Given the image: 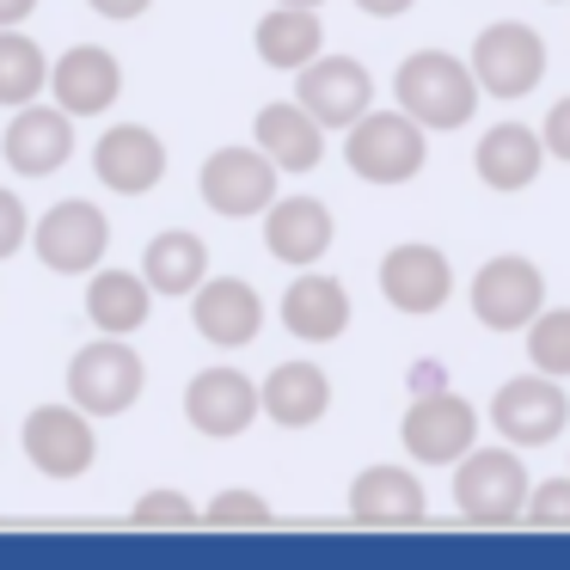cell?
Masks as SVG:
<instances>
[{
    "label": "cell",
    "mask_w": 570,
    "mask_h": 570,
    "mask_svg": "<svg viewBox=\"0 0 570 570\" xmlns=\"http://www.w3.org/2000/svg\"><path fill=\"white\" fill-rule=\"evenodd\" d=\"M393 99L405 105L423 129H460V124H472L484 87H479V75H472V62H460V56H448V50H417V56L399 62Z\"/></svg>",
    "instance_id": "1"
},
{
    "label": "cell",
    "mask_w": 570,
    "mask_h": 570,
    "mask_svg": "<svg viewBox=\"0 0 570 570\" xmlns=\"http://www.w3.org/2000/svg\"><path fill=\"white\" fill-rule=\"evenodd\" d=\"M344 160L368 185H405L430 160V129L399 105V111H368L362 124L344 129Z\"/></svg>",
    "instance_id": "2"
},
{
    "label": "cell",
    "mask_w": 570,
    "mask_h": 570,
    "mask_svg": "<svg viewBox=\"0 0 570 570\" xmlns=\"http://www.w3.org/2000/svg\"><path fill=\"white\" fill-rule=\"evenodd\" d=\"M528 466L509 448H472L454 466V509L479 528H509L528 521Z\"/></svg>",
    "instance_id": "3"
},
{
    "label": "cell",
    "mask_w": 570,
    "mask_h": 570,
    "mask_svg": "<svg viewBox=\"0 0 570 570\" xmlns=\"http://www.w3.org/2000/svg\"><path fill=\"white\" fill-rule=\"evenodd\" d=\"M399 442L417 466H460V460L479 448V411L472 399L460 393H442V386H423L411 399L405 423H399Z\"/></svg>",
    "instance_id": "4"
},
{
    "label": "cell",
    "mask_w": 570,
    "mask_h": 570,
    "mask_svg": "<svg viewBox=\"0 0 570 570\" xmlns=\"http://www.w3.org/2000/svg\"><path fill=\"white\" fill-rule=\"evenodd\" d=\"M141 381H148L141 356L111 332L68 362V399H75L87 417H117V411H129L141 399Z\"/></svg>",
    "instance_id": "5"
},
{
    "label": "cell",
    "mask_w": 570,
    "mask_h": 570,
    "mask_svg": "<svg viewBox=\"0 0 570 570\" xmlns=\"http://www.w3.org/2000/svg\"><path fill=\"white\" fill-rule=\"evenodd\" d=\"M472 75H479L484 99H528L546 80V43L521 19H497L472 43Z\"/></svg>",
    "instance_id": "6"
},
{
    "label": "cell",
    "mask_w": 570,
    "mask_h": 570,
    "mask_svg": "<svg viewBox=\"0 0 570 570\" xmlns=\"http://www.w3.org/2000/svg\"><path fill=\"white\" fill-rule=\"evenodd\" d=\"M472 313H479L484 332H528L546 313V276L533 258L503 252V258L479 264L472 276Z\"/></svg>",
    "instance_id": "7"
},
{
    "label": "cell",
    "mask_w": 570,
    "mask_h": 570,
    "mask_svg": "<svg viewBox=\"0 0 570 570\" xmlns=\"http://www.w3.org/2000/svg\"><path fill=\"white\" fill-rule=\"evenodd\" d=\"M570 423V399L558 386V374H515V381L497 386L491 399V430L515 448H546L552 435H564Z\"/></svg>",
    "instance_id": "8"
},
{
    "label": "cell",
    "mask_w": 570,
    "mask_h": 570,
    "mask_svg": "<svg viewBox=\"0 0 570 570\" xmlns=\"http://www.w3.org/2000/svg\"><path fill=\"white\" fill-rule=\"evenodd\" d=\"M276 173H283V166H276L264 148H222V154L203 160L197 190H203V203H209L215 215L246 222V215H264L276 203Z\"/></svg>",
    "instance_id": "9"
},
{
    "label": "cell",
    "mask_w": 570,
    "mask_h": 570,
    "mask_svg": "<svg viewBox=\"0 0 570 570\" xmlns=\"http://www.w3.org/2000/svg\"><path fill=\"white\" fill-rule=\"evenodd\" d=\"M381 295L393 313L405 320H430V313L448 307L454 295V264H448L442 246H423V239H405L381 258Z\"/></svg>",
    "instance_id": "10"
},
{
    "label": "cell",
    "mask_w": 570,
    "mask_h": 570,
    "mask_svg": "<svg viewBox=\"0 0 570 570\" xmlns=\"http://www.w3.org/2000/svg\"><path fill=\"white\" fill-rule=\"evenodd\" d=\"M295 99L307 105L325 129H350L374 111V80L356 56H313L295 80Z\"/></svg>",
    "instance_id": "11"
},
{
    "label": "cell",
    "mask_w": 570,
    "mask_h": 570,
    "mask_svg": "<svg viewBox=\"0 0 570 570\" xmlns=\"http://www.w3.org/2000/svg\"><path fill=\"white\" fill-rule=\"evenodd\" d=\"M31 246H38V258L50 264L56 276H87L92 264L105 258V246H111V227H105V215L92 209V203L68 197L38 222Z\"/></svg>",
    "instance_id": "12"
},
{
    "label": "cell",
    "mask_w": 570,
    "mask_h": 570,
    "mask_svg": "<svg viewBox=\"0 0 570 570\" xmlns=\"http://www.w3.org/2000/svg\"><path fill=\"white\" fill-rule=\"evenodd\" d=\"M26 454L50 479H80L92 466V454H99V435H92L80 405H38L26 417Z\"/></svg>",
    "instance_id": "13"
},
{
    "label": "cell",
    "mask_w": 570,
    "mask_h": 570,
    "mask_svg": "<svg viewBox=\"0 0 570 570\" xmlns=\"http://www.w3.org/2000/svg\"><path fill=\"white\" fill-rule=\"evenodd\" d=\"M264 411V393L246 381L239 368H203L197 381L185 386V417L197 435H215V442H227V435H246L252 417Z\"/></svg>",
    "instance_id": "14"
},
{
    "label": "cell",
    "mask_w": 570,
    "mask_h": 570,
    "mask_svg": "<svg viewBox=\"0 0 570 570\" xmlns=\"http://www.w3.org/2000/svg\"><path fill=\"white\" fill-rule=\"evenodd\" d=\"M92 173H99V185L117 190V197H148L166 178V141L141 124H117V129H105L99 148H92Z\"/></svg>",
    "instance_id": "15"
},
{
    "label": "cell",
    "mask_w": 570,
    "mask_h": 570,
    "mask_svg": "<svg viewBox=\"0 0 570 570\" xmlns=\"http://www.w3.org/2000/svg\"><path fill=\"white\" fill-rule=\"evenodd\" d=\"M264 246H271L276 264L307 271L332 252V209L320 197H276L264 209Z\"/></svg>",
    "instance_id": "16"
},
{
    "label": "cell",
    "mask_w": 570,
    "mask_h": 570,
    "mask_svg": "<svg viewBox=\"0 0 570 570\" xmlns=\"http://www.w3.org/2000/svg\"><path fill=\"white\" fill-rule=\"evenodd\" d=\"M50 92L68 117H99V111H111L117 92H124V68H117L111 50L80 43V50H68L62 62L50 68Z\"/></svg>",
    "instance_id": "17"
},
{
    "label": "cell",
    "mask_w": 570,
    "mask_h": 570,
    "mask_svg": "<svg viewBox=\"0 0 570 570\" xmlns=\"http://www.w3.org/2000/svg\"><path fill=\"white\" fill-rule=\"evenodd\" d=\"M190 320H197V332L209 337V344L239 350L264 332V301H258V288L239 283V276H215V283H203L197 295H190Z\"/></svg>",
    "instance_id": "18"
},
{
    "label": "cell",
    "mask_w": 570,
    "mask_h": 570,
    "mask_svg": "<svg viewBox=\"0 0 570 570\" xmlns=\"http://www.w3.org/2000/svg\"><path fill=\"white\" fill-rule=\"evenodd\" d=\"M283 325L288 337L301 344H337L350 332V295L337 276H320V271H301L283 295Z\"/></svg>",
    "instance_id": "19"
},
{
    "label": "cell",
    "mask_w": 570,
    "mask_h": 570,
    "mask_svg": "<svg viewBox=\"0 0 570 570\" xmlns=\"http://www.w3.org/2000/svg\"><path fill=\"white\" fill-rule=\"evenodd\" d=\"M472 166H479L484 190H503V197H515V190H528L533 178H540V166H546V136H540V129H528V124H497V129H484Z\"/></svg>",
    "instance_id": "20"
},
{
    "label": "cell",
    "mask_w": 570,
    "mask_h": 570,
    "mask_svg": "<svg viewBox=\"0 0 570 570\" xmlns=\"http://www.w3.org/2000/svg\"><path fill=\"white\" fill-rule=\"evenodd\" d=\"M252 141H258V148L283 166V173H313V166L325 160V124L301 99L264 105L258 124H252Z\"/></svg>",
    "instance_id": "21"
},
{
    "label": "cell",
    "mask_w": 570,
    "mask_h": 570,
    "mask_svg": "<svg viewBox=\"0 0 570 570\" xmlns=\"http://www.w3.org/2000/svg\"><path fill=\"white\" fill-rule=\"evenodd\" d=\"M68 154H75V129H68L62 105H56V111L19 105V117L7 124V160H13V173L43 178V173H56V166H68Z\"/></svg>",
    "instance_id": "22"
},
{
    "label": "cell",
    "mask_w": 570,
    "mask_h": 570,
    "mask_svg": "<svg viewBox=\"0 0 570 570\" xmlns=\"http://www.w3.org/2000/svg\"><path fill=\"white\" fill-rule=\"evenodd\" d=\"M423 509H430V497H423L417 472L405 466H368L350 484V515L368 528H405V521H423Z\"/></svg>",
    "instance_id": "23"
},
{
    "label": "cell",
    "mask_w": 570,
    "mask_h": 570,
    "mask_svg": "<svg viewBox=\"0 0 570 570\" xmlns=\"http://www.w3.org/2000/svg\"><path fill=\"white\" fill-rule=\"evenodd\" d=\"M258 393H264V417H271L276 430H313V423L332 411V381H325V368H313V362H276Z\"/></svg>",
    "instance_id": "24"
},
{
    "label": "cell",
    "mask_w": 570,
    "mask_h": 570,
    "mask_svg": "<svg viewBox=\"0 0 570 570\" xmlns=\"http://www.w3.org/2000/svg\"><path fill=\"white\" fill-rule=\"evenodd\" d=\"M252 43H258V56H264L271 68H288V75H301V68H307L313 56L325 50L320 7H283V0H276L271 13L258 19Z\"/></svg>",
    "instance_id": "25"
},
{
    "label": "cell",
    "mask_w": 570,
    "mask_h": 570,
    "mask_svg": "<svg viewBox=\"0 0 570 570\" xmlns=\"http://www.w3.org/2000/svg\"><path fill=\"white\" fill-rule=\"evenodd\" d=\"M148 307H154V283L136 271H99L87 288V320L111 337H129L148 325Z\"/></svg>",
    "instance_id": "26"
},
{
    "label": "cell",
    "mask_w": 570,
    "mask_h": 570,
    "mask_svg": "<svg viewBox=\"0 0 570 570\" xmlns=\"http://www.w3.org/2000/svg\"><path fill=\"white\" fill-rule=\"evenodd\" d=\"M141 276L154 283V295H197L203 276H209V246L185 227L148 239V258H141Z\"/></svg>",
    "instance_id": "27"
},
{
    "label": "cell",
    "mask_w": 570,
    "mask_h": 570,
    "mask_svg": "<svg viewBox=\"0 0 570 570\" xmlns=\"http://www.w3.org/2000/svg\"><path fill=\"white\" fill-rule=\"evenodd\" d=\"M43 87H50L43 50L19 31H0V105H31Z\"/></svg>",
    "instance_id": "28"
},
{
    "label": "cell",
    "mask_w": 570,
    "mask_h": 570,
    "mask_svg": "<svg viewBox=\"0 0 570 570\" xmlns=\"http://www.w3.org/2000/svg\"><path fill=\"white\" fill-rule=\"evenodd\" d=\"M528 362L540 374L570 381V307H546L540 320L528 325Z\"/></svg>",
    "instance_id": "29"
},
{
    "label": "cell",
    "mask_w": 570,
    "mask_h": 570,
    "mask_svg": "<svg viewBox=\"0 0 570 570\" xmlns=\"http://www.w3.org/2000/svg\"><path fill=\"white\" fill-rule=\"evenodd\" d=\"M528 521L533 528H570V479H546L528 491Z\"/></svg>",
    "instance_id": "30"
},
{
    "label": "cell",
    "mask_w": 570,
    "mask_h": 570,
    "mask_svg": "<svg viewBox=\"0 0 570 570\" xmlns=\"http://www.w3.org/2000/svg\"><path fill=\"white\" fill-rule=\"evenodd\" d=\"M136 521L141 528H185V521H197V503L178 497V491H154L136 503Z\"/></svg>",
    "instance_id": "31"
},
{
    "label": "cell",
    "mask_w": 570,
    "mask_h": 570,
    "mask_svg": "<svg viewBox=\"0 0 570 570\" xmlns=\"http://www.w3.org/2000/svg\"><path fill=\"white\" fill-rule=\"evenodd\" d=\"M203 515H209L215 528H234V521H252V528H258V521H271V503H264V497H252V491H222L209 509H203Z\"/></svg>",
    "instance_id": "32"
},
{
    "label": "cell",
    "mask_w": 570,
    "mask_h": 570,
    "mask_svg": "<svg viewBox=\"0 0 570 570\" xmlns=\"http://www.w3.org/2000/svg\"><path fill=\"white\" fill-rule=\"evenodd\" d=\"M31 239V222H26V203L13 190H0V258H13L19 246Z\"/></svg>",
    "instance_id": "33"
},
{
    "label": "cell",
    "mask_w": 570,
    "mask_h": 570,
    "mask_svg": "<svg viewBox=\"0 0 570 570\" xmlns=\"http://www.w3.org/2000/svg\"><path fill=\"white\" fill-rule=\"evenodd\" d=\"M540 136H546V154H552V160H564V166H570V92H564V99L552 105V111H546Z\"/></svg>",
    "instance_id": "34"
},
{
    "label": "cell",
    "mask_w": 570,
    "mask_h": 570,
    "mask_svg": "<svg viewBox=\"0 0 570 570\" xmlns=\"http://www.w3.org/2000/svg\"><path fill=\"white\" fill-rule=\"evenodd\" d=\"M92 13H105V19H141L154 7V0H87Z\"/></svg>",
    "instance_id": "35"
},
{
    "label": "cell",
    "mask_w": 570,
    "mask_h": 570,
    "mask_svg": "<svg viewBox=\"0 0 570 570\" xmlns=\"http://www.w3.org/2000/svg\"><path fill=\"white\" fill-rule=\"evenodd\" d=\"M362 13H374V19H399V13H411L417 0H356Z\"/></svg>",
    "instance_id": "36"
},
{
    "label": "cell",
    "mask_w": 570,
    "mask_h": 570,
    "mask_svg": "<svg viewBox=\"0 0 570 570\" xmlns=\"http://www.w3.org/2000/svg\"><path fill=\"white\" fill-rule=\"evenodd\" d=\"M31 7H38V0H0V31H7V26H19V19L31 13Z\"/></svg>",
    "instance_id": "37"
},
{
    "label": "cell",
    "mask_w": 570,
    "mask_h": 570,
    "mask_svg": "<svg viewBox=\"0 0 570 570\" xmlns=\"http://www.w3.org/2000/svg\"><path fill=\"white\" fill-rule=\"evenodd\" d=\"M283 7H325V0H283Z\"/></svg>",
    "instance_id": "38"
},
{
    "label": "cell",
    "mask_w": 570,
    "mask_h": 570,
    "mask_svg": "<svg viewBox=\"0 0 570 570\" xmlns=\"http://www.w3.org/2000/svg\"><path fill=\"white\" fill-rule=\"evenodd\" d=\"M552 7H558V0H552Z\"/></svg>",
    "instance_id": "39"
}]
</instances>
